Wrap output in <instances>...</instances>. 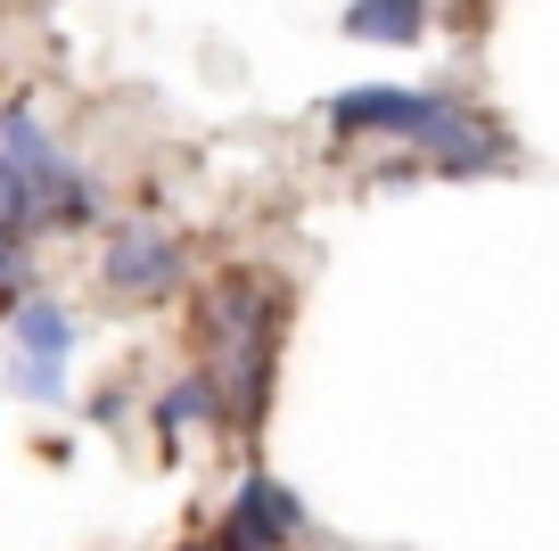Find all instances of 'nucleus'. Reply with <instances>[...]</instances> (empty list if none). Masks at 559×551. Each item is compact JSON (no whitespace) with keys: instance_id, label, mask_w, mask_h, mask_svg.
<instances>
[{"instance_id":"1","label":"nucleus","mask_w":559,"mask_h":551,"mask_svg":"<svg viewBox=\"0 0 559 551\" xmlns=\"http://www.w3.org/2000/svg\"><path fill=\"white\" fill-rule=\"evenodd\" d=\"M0 165L25 181V198H34L50 223H91L99 214V190H91L83 173H74V156L58 149V132L34 116V107H0Z\"/></svg>"},{"instance_id":"2","label":"nucleus","mask_w":559,"mask_h":551,"mask_svg":"<svg viewBox=\"0 0 559 551\" xmlns=\"http://www.w3.org/2000/svg\"><path fill=\"white\" fill-rule=\"evenodd\" d=\"M9 379L25 387L34 403H58L67 396V354H74V313L50 305V296H25L17 313H9Z\"/></svg>"},{"instance_id":"3","label":"nucleus","mask_w":559,"mask_h":551,"mask_svg":"<svg viewBox=\"0 0 559 551\" xmlns=\"http://www.w3.org/2000/svg\"><path fill=\"white\" fill-rule=\"evenodd\" d=\"M297 535H305V502L288 494L272 469H247L239 494H230V511H223V535H214V543H223V551H288Z\"/></svg>"},{"instance_id":"4","label":"nucleus","mask_w":559,"mask_h":551,"mask_svg":"<svg viewBox=\"0 0 559 551\" xmlns=\"http://www.w3.org/2000/svg\"><path fill=\"white\" fill-rule=\"evenodd\" d=\"M107 289L116 296H165L181 272H190V256H181V239L165 223H123L116 239H107Z\"/></svg>"},{"instance_id":"5","label":"nucleus","mask_w":559,"mask_h":551,"mask_svg":"<svg viewBox=\"0 0 559 551\" xmlns=\"http://www.w3.org/2000/svg\"><path fill=\"white\" fill-rule=\"evenodd\" d=\"M346 34L354 42H379V50H412V42L428 34V0H354Z\"/></svg>"},{"instance_id":"6","label":"nucleus","mask_w":559,"mask_h":551,"mask_svg":"<svg viewBox=\"0 0 559 551\" xmlns=\"http://www.w3.org/2000/svg\"><path fill=\"white\" fill-rule=\"evenodd\" d=\"M198 412H214V379H181L174 396L157 403V429H165V436H181V429H190Z\"/></svg>"},{"instance_id":"7","label":"nucleus","mask_w":559,"mask_h":551,"mask_svg":"<svg viewBox=\"0 0 559 551\" xmlns=\"http://www.w3.org/2000/svg\"><path fill=\"white\" fill-rule=\"evenodd\" d=\"M25 214H34V198H25V181H17V173L0 165V239H9V231H17Z\"/></svg>"}]
</instances>
